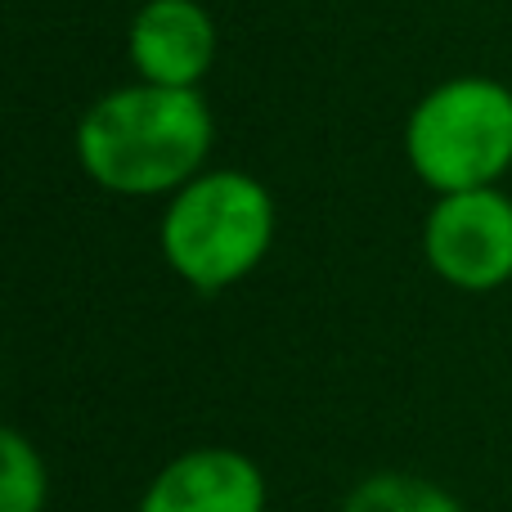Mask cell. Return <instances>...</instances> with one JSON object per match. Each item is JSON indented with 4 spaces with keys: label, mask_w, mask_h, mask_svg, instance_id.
<instances>
[{
    "label": "cell",
    "mask_w": 512,
    "mask_h": 512,
    "mask_svg": "<svg viewBox=\"0 0 512 512\" xmlns=\"http://www.w3.org/2000/svg\"><path fill=\"white\" fill-rule=\"evenodd\" d=\"M216 122L203 90L135 86L108 90L77 126V158L108 194H180L212 153Z\"/></svg>",
    "instance_id": "obj_1"
},
{
    "label": "cell",
    "mask_w": 512,
    "mask_h": 512,
    "mask_svg": "<svg viewBox=\"0 0 512 512\" xmlns=\"http://www.w3.org/2000/svg\"><path fill=\"white\" fill-rule=\"evenodd\" d=\"M274 243V198L248 171H203L171 194L158 225L167 265L198 292L248 279Z\"/></svg>",
    "instance_id": "obj_2"
},
{
    "label": "cell",
    "mask_w": 512,
    "mask_h": 512,
    "mask_svg": "<svg viewBox=\"0 0 512 512\" xmlns=\"http://www.w3.org/2000/svg\"><path fill=\"white\" fill-rule=\"evenodd\" d=\"M405 158L436 194L490 189L512 167V90L495 77H450L405 122Z\"/></svg>",
    "instance_id": "obj_3"
},
{
    "label": "cell",
    "mask_w": 512,
    "mask_h": 512,
    "mask_svg": "<svg viewBox=\"0 0 512 512\" xmlns=\"http://www.w3.org/2000/svg\"><path fill=\"white\" fill-rule=\"evenodd\" d=\"M423 256L459 292L512 283V198L499 185L441 194L423 225Z\"/></svg>",
    "instance_id": "obj_4"
},
{
    "label": "cell",
    "mask_w": 512,
    "mask_h": 512,
    "mask_svg": "<svg viewBox=\"0 0 512 512\" xmlns=\"http://www.w3.org/2000/svg\"><path fill=\"white\" fill-rule=\"evenodd\" d=\"M126 50L140 81L198 90L216 63V18L198 0H144L131 18Z\"/></svg>",
    "instance_id": "obj_5"
},
{
    "label": "cell",
    "mask_w": 512,
    "mask_h": 512,
    "mask_svg": "<svg viewBox=\"0 0 512 512\" xmlns=\"http://www.w3.org/2000/svg\"><path fill=\"white\" fill-rule=\"evenodd\" d=\"M140 512H265V472L243 450L198 445L144 486Z\"/></svg>",
    "instance_id": "obj_6"
},
{
    "label": "cell",
    "mask_w": 512,
    "mask_h": 512,
    "mask_svg": "<svg viewBox=\"0 0 512 512\" xmlns=\"http://www.w3.org/2000/svg\"><path fill=\"white\" fill-rule=\"evenodd\" d=\"M342 512H468L445 486L418 477V472H373L355 481L342 499Z\"/></svg>",
    "instance_id": "obj_7"
},
{
    "label": "cell",
    "mask_w": 512,
    "mask_h": 512,
    "mask_svg": "<svg viewBox=\"0 0 512 512\" xmlns=\"http://www.w3.org/2000/svg\"><path fill=\"white\" fill-rule=\"evenodd\" d=\"M50 472L45 459L18 427L0 432V512H45Z\"/></svg>",
    "instance_id": "obj_8"
}]
</instances>
